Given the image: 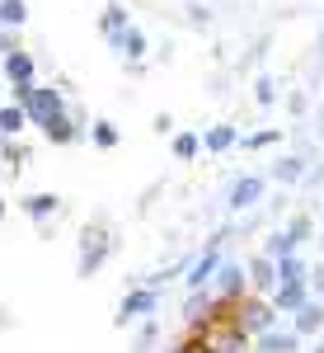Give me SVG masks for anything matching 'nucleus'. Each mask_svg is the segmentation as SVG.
I'll return each mask as SVG.
<instances>
[{"instance_id": "nucleus-31", "label": "nucleus", "mask_w": 324, "mask_h": 353, "mask_svg": "<svg viewBox=\"0 0 324 353\" xmlns=\"http://www.w3.org/2000/svg\"><path fill=\"white\" fill-rule=\"evenodd\" d=\"M315 353H324V349H315Z\"/></svg>"}, {"instance_id": "nucleus-25", "label": "nucleus", "mask_w": 324, "mask_h": 353, "mask_svg": "<svg viewBox=\"0 0 324 353\" xmlns=\"http://www.w3.org/2000/svg\"><path fill=\"white\" fill-rule=\"evenodd\" d=\"M287 236H292V245H301L305 236H310V221H305V217H296V221H292V231H287Z\"/></svg>"}, {"instance_id": "nucleus-10", "label": "nucleus", "mask_w": 324, "mask_h": 353, "mask_svg": "<svg viewBox=\"0 0 324 353\" xmlns=\"http://www.w3.org/2000/svg\"><path fill=\"white\" fill-rule=\"evenodd\" d=\"M240 316H244V330H259V334H263V330L272 325V311L263 306V301H249V306H244Z\"/></svg>"}, {"instance_id": "nucleus-1", "label": "nucleus", "mask_w": 324, "mask_h": 353, "mask_svg": "<svg viewBox=\"0 0 324 353\" xmlns=\"http://www.w3.org/2000/svg\"><path fill=\"white\" fill-rule=\"evenodd\" d=\"M19 109H24V118H33V123L43 128L47 118H56V113H61V94H56V90H38V85H33V90H28V99L19 104Z\"/></svg>"}, {"instance_id": "nucleus-3", "label": "nucleus", "mask_w": 324, "mask_h": 353, "mask_svg": "<svg viewBox=\"0 0 324 353\" xmlns=\"http://www.w3.org/2000/svg\"><path fill=\"white\" fill-rule=\"evenodd\" d=\"M263 198V179H254V174H244V179H235L230 184V208L240 212V208H254Z\"/></svg>"}, {"instance_id": "nucleus-13", "label": "nucleus", "mask_w": 324, "mask_h": 353, "mask_svg": "<svg viewBox=\"0 0 324 353\" xmlns=\"http://www.w3.org/2000/svg\"><path fill=\"white\" fill-rule=\"evenodd\" d=\"M216 288H221L226 297H230V292H240V288H244V269H240V264H221V273H216Z\"/></svg>"}, {"instance_id": "nucleus-30", "label": "nucleus", "mask_w": 324, "mask_h": 353, "mask_svg": "<svg viewBox=\"0 0 324 353\" xmlns=\"http://www.w3.org/2000/svg\"><path fill=\"white\" fill-rule=\"evenodd\" d=\"M0 217H5V203H0Z\"/></svg>"}, {"instance_id": "nucleus-21", "label": "nucleus", "mask_w": 324, "mask_h": 353, "mask_svg": "<svg viewBox=\"0 0 324 353\" xmlns=\"http://www.w3.org/2000/svg\"><path fill=\"white\" fill-rule=\"evenodd\" d=\"M207 146H212V151H226V146H235V128H212V132H207Z\"/></svg>"}, {"instance_id": "nucleus-7", "label": "nucleus", "mask_w": 324, "mask_h": 353, "mask_svg": "<svg viewBox=\"0 0 324 353\" xmlns=\"http://www.w3.org/2000/svg\"><path fill=\"white\" fill-rule=\"evenodd\" d=\"M5 76H10V85H33V57L10 52L5 57Z\"/></svg>"}, {"instance_id": "nucleus-11", "label": "nucleus", "mask_w": 324, "mask_h": 353, "mask_svg": "<svg viewBox=\"0 0 324 353\" xmlns=\"http://www.w3.org/2000/svg\"><path fill=\"white\" fill-rule=\"evenodd\" d=\"M43 132L52 137L56 146H66V141H76V128H71V118H66V113H56V118H47V123H43Z\"/></svg>"}, {"instance_id": "nucleus-6", "label": "nucleus", "mask_w": 324, "mask_h": 353, "mask_svg": "<svg viewBox=\"0 0 324 353\" xmlns=\"http://www.w3.org/2000/svg\"><path fill=\"white\" fill-rule=\"evenodd\" d=\"M259 353H296V334L292 330H263L259 334Z\"/></svg>"}, {"instance_id": "nucleus-29", "label": "nucleus", "mask_w": 324, "mask_h": 353, "mask_svg": "<svg viewBox=\"0 0 324 353\" xmlns=\"http://www.w3.org/2000/svg\"><path fill=\"white\" fill-rule=\"evenodd\" d=\"M315 128H320V137H324V109H320V118H315Z\"/></svg>"}, {"instance_id": "nucleus-15", "label": "nucleus", "mask_w": 324, "mask_h": 353, "mask_svg": "<svg viewBox=\"0 0 324 353\" xmlns=\"http://www.w3.org/2000/svg\"><path fill=\"white\" fill-rule=\"evenodd\" d=\"M277 283H282V288H292V283H305V269H301V259H292V254H287V259H277Z\"/></svg>"}, {"instance_id": "nucleus-4", "label": "nucleus", "mask_w": 324, "mask_h": 353, "mask_svg": "<svg viewBox=\"0 0 324 353\" xmlns=\"http://www.w3.org/2000/svg\"><path fill=\"white\" fill-rule=\"evenodd\" d=\"M221 241H226V236H216V241L207 245V254H202V259L188 269V288H193V292H202V283L216 273V250H221Z\"/></svg>"}, {"instance_id": "nucleus-17", "label": "nucleus", "mask_w": 324, "mask_h": 353, "mask_svg": "<svg viewBox=\"0 0 324 353\" xmlns=\"http://www.w3.org/2000/svg\"><path fill=\"white\" fill-rule=\"evenodd\" d=\"M122 28H127V10H122V5H108V10H104V33H108V43H113Z\"/></svg>"}, {"instance_id": "nucleus-28", "label": "nucleus", "mask_w": 324, "mask_h": 353, "mask_svg": "<svg viewBox=\"0 0 324 353\" xmlns=\"http://www.w3.org/2000/svg\"><path fill=\"white\" fill-rule=\"evenodd\" d=\"M315 292H324V273H315Z\"/></svg>"}, {"instance_id": "nucleus-16", "label": "nucleus", "mask_w": 324, "mask_h": 353, "mask_svg": "<svg viewBox=\"0 0 324 353\" xmlns=\"http://www.w3.org/2000/svg\"><path fill=\"white\" fill-rule=\"evenodd\" d=\"M24 109L14 104V109H0V137H14V132H24Z\"/></svg>"}, {"instance_id": "nucleus-26", "label": "nucleus", "mask_w": 324, "mask_h": 353, "mask_svg": "<svg viewBox=\"0 0 324 353\" xmlns=\"http://www.w3.org/2000/svg\"><path fill=\"white\" fill-rule=\"evenodd\" d=\"M259 104H272V81H259Z\"/></svg>"}, {"instance_id": "nucleus-9", "label": "nucleus", "mask_w": 324, "mask_h": 353, "mask_svg": "<svg viewBox=\"0 0 324 353\" xmlns=\"http://www.w3.org/2000/svg\"><path fill=\"white\" fill-rule=\"evenodd\" d=\"M320 325H324V306H320V301H305L301 316H296V334H315Z\"/></svg>"}, {"instance_id": "nucleus-8", "label": "nucleus", "mask_w": 324, "mask_h": 353, "mask_svg": "<svg viewBox=\"0 0 324 353\" xmlns=\"http://www.w3.org/2000/svg\"><path fill=\"white\" fill-rule=\"evenodd\" d=\"M56 203H61L56 193H28V198H24V212L43 221V217H52V212H56Z\"/></svg>"}, {"instance_id": "nucleus-18", "label": "nucleus", "mask_w": 324, "mask_h": 353, "mask_svg": "<svg viewBox=\"0 0 324 353\" xmlns=\"http://www.w3.org/2000/svg\"><path fill=\"white\" fill-rule=\"evenodd\" d=\"M272 174H277L282 184H296L301 174H305V161H296V156H287V161H277V165H272Z\"/></svg>"}, {"instance_id": "nucleus-19", "label": "nucleus", "mask_w": 324, "mask_h": 353, "mask_svg": "<svg viewBox=\"0 0 324 353\" xmlns=\"http://www.w3.org/2000/svg\"><path fill=\"white\" fill-rule=\"evenodd\" d=\"M28 19V10H24V0H5L0 5V24H10V28H19Z\"/></svg>"}, {"instance_id": "nucleus-27", "label": "nucleus", "mask_w": 324, "mask_h": 353, "mask_svg": "<svg viewBox=\"0 0 324 353\" xmlns=\"http://www.w3.org/2000/svg\"><path fill=\"white\" fill-rule=\"evenodd\" d=\"M184 353H216V349H212V344H188Z\"/></svg>"}, {"instance_id": "nucleus-2", "label": "nucleus", "mask_w": 324, "mask_h": 353, "mask_svg": "<svg viewBox=\"0 0 324 353\" xmlns=\"http://www.w3.org/2000/svg\"><path fill=\"white\" fill-rule=\"evenodd\" d=\"M104 259H108V231L94 226V231H85V245H80V278H89Z\"/></svg>"}, {"instance_id": "nucleus-20", "label": "nucleus", "mask_w": 324, "mask_h": 353, "mask_svg": "<svg viewBox=\"0 0 324 353\" xmlns=\"http://www.w3.org/2000/svg\"><path fill=\"white\" fill-rule=\"evenodd\" d=\"M301 306H305L301 283H292V288H282V292H277V311H301Z\"/></svg>"}, {"instance_id": "nucleus-23", "label": "nucleus", "mask_w": 324, "mask_h": 353, "mask_svg": "<svg viewBox=\"0 0 324 353\" xmlns=\"http://www.w3.org/2000/svg\"><path fill=\"white\" fill-rule=\"evenodd\" d=\"M94 141H99V146H118V128H113V123H94Z\"/></svg>"}, {"instance_id": "nucleus-14", "label": "nucleus", "mask_w": 324, "mask_h": 353, "mask_svg": "<svg viewBox=\"0 0 324 353\" xmlns=\"http://www.w3.org/2000/svg\"><path fill=\"white\" fill-rule=\"evenodd\" d=\"M113 48H118V52H127V57H141V52H146V38H141V33L127 24L118 38H113Z\"/></svg>"}, {"instance_id": "nucleus-22", "label": "nucleus", "mask_w": 324, "mask_h": 353, "mask_svg": "<svg viewBox=\"0 0 324 353\" xmlns=\"http://www.w3.org/2000/svg\"><path fill=\"white\" fill-rule=\"evenodd\" d=\"M174 156H179V161H193V156H197V137H193V132L174 137Z\"/></svg>"}, {"instance_id": "nucleus-24", "label": "nucleus", "mask_w": 324, "mask_h": 353, "mask_svg": "<svg viewBox=\"0 0 324 353\" xmlns=\"http://www.w3.org/2000/svg\"><path fill=\"white\" fill-rule=\"evenodd\" d=\"M184 316H188V321H202V316H207V297H202V292H193L188 306H184Z\"/></svg>"}, {"instance_id": "nucleus-5", "label": "nucleus", "mask_w": 324, "mask_h": 353, "mask_svg": "<svg viewBox=\"0 0 324 353\" xmlns=\"http://www.w3.org/2000/svg\"><path fill=\"white\" fill-rule=\"evenodd\" d=\"M155 311V292L146 288V292H127L122 297V311H118V321L127 325V321H136V316H151Z\"/></svg>"}, {"instance_id": "nucleus-12", "label": "nucleus", "mask_w": 324, "mask_h": 353, "mask_svg": "<svg viewBox=\"0 0 324 353\" xmlns=\"http://www.w3.org/2000/svg\"><path fill=\"white\" fill-rule=\"evenodd\" d=\"M249 278H254V283H259V288H272V283H277V264H272L268 254H259V259H254V264H249Z\"/></svg>"}]
</instances>
